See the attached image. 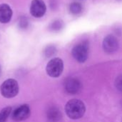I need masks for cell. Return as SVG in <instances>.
<instances>
[{
    "mask_svg": "<svg viewBox=\"0 0 122 122\" xmlns=\"http://www.w3.org/2000/svg\"><path fill=\"white\" fill-rule=\"evenodd\" d=\"M56 48L53 46H47L44 51V54L46 55V56L47 57H50L51 56H53L54 54H55L56 53Z\"/></svg>",
    "mask_w": 122,
    "mask_h": 122,
    "instance_id": "obj_14",
    "label": "cell"
},
{
    "mask_svg": "<svg viewBox=\"0 0 122 122\" xmlns=\"http://www.w3.org/2000/svg\"><path fill=\"white\" fill-rule=\"evenodd\" d=\"M63 26H64V24L62 21L56 20L51 23V24L50 25V29L51 31H59L62 29Z\"/></svg>",
    "mask_w": 122,
    "mask_h": 122,
    "instance_id": "obj_13",
    "label": "cell"
},
{
    "mask_svg": "<svg viewBox=\"0 0 122 122\" xmlns=\"http://www.w3.org/2000/svg\"><path fill=\"white\" fill-rule=\"evenodd\" d=\"M62 117V114L60 110L56 107H52L49 109L47 111V118L51 122H59Z\"/></svg>",
    "mask_w": 122,
    "mask_h": 122,
    "instance_id": "obj_10",
    "label": "cell"
},
{
    "mask_svg": "<svg viewBox=\"0 0 122 122\" xmlns=\"http://www.w3.org/2000/svg\"><path fill=\"white\" fill-rule=\"evenodd\" d=\"M46 6L43 0H32L30 6L31 14L36 17L40 18L46 13Z\"/></svg>",
    "mask_w": 122,
    "mask_h": 122,
    "instance_id": "obj_6",
    "label": "cell"
},
{
    "mask_svg": "<svg viewBox=\"0 0 122 122\" xmlns=\"http://www.w3.org/2000/svg\"><path fill=\"white\" fill-rule=\"evenodd\" d=\"M64 69L63 61L59 58H54L51 59L46 67V71L47 74L53 78L59 77Z\"/></svg>",
    "mask_w": 122,
    "mask_h": 122,
    "instance_id": "obj_3",
    "label": "cell"
},
{
    "mask_svg": "<svg viewBox=\"0 0 122 122\" xmlns=\"http://www.w3.org/2000/svg\"><path fill=\"white\" fill-rule=\"evenodd\" d=\"M31 114L30 108L27 104H23L16 108L12 113L11 118L14 122H19L27 119Z\"/></svg>",
    "mask_w": 122,
    "mask_h": 122,
    "instance_id": "obj_5",
    "label": "cell"
},
{
    "mask_svg": "<svg viewBox=\"0 0 122 122\" xmlns=\"http://www.w3.org/2000/svg\"><path fill=\"white\" fill-rule=\"evenodd\" d=\"M11 113V108L6 107L0 112V122H5Z\"/></svg>",
    "mask_w": 122,
    "mask_h": 122,
    "instance_id": "obj_11",
    "label": "cell"
},
{
    "mask_svg": "<svg viewBox=\"0 0 122 122\" xmlns=\"http://www.w3.org/2000/svg\"><path fill=\"white\" fill-rule=\"evenodd\" d=\"M88 45L86 43H81L76 45L72 49L73 57L79 62L83 63L88 58Z\"/></svg>",
    "mask_w": 122,
    "mask_h": 122,
    "instance_id": "obj_4",
    "label": "cell"
},
{
    "mask_svg": "<svg viewBox=\"0 0 122 122\" xmlns=\"http://www.w3.org/2000/svg\"><path fill=\"white\" fill-rule=\"evenodd\" d=\"M20 24H21V27L24 28V27H26V26H27L28 21H27V20H26L25 18H23V19H21V20L20 21Z\"/></svg>",
    "mask_w": 122,
    "mask_h": 122,
    "instance_id": "obj_16",
    "label": "cell"
},
{
    "mask_svg": "<svg viewBox=\"0 0 122 122\" xmlns=\"http://www.w3.org/2000/svg\"><path fill=\"white\" fill-rule=\"evenodd\" d=\"M64 89L66 92L71 94H78L81 89L80 81L74 77L67 78L64 81Z\"/></svg>",
    "mask_w": 122,
    "mask_h": 122,
    "instance_id": "obj_8",
    "label": "cell"
},
{
    "mask_svg": "<svg viewBox=\"0 0 122 122\" xmlns=\"http://www.w3.org/2000/svg\"><path fill=\"white\" fill-rule=\"evenodd\" d=\"M69 9H70L71 13H72L73 14H78L81 12L82 6L78 2H73L70 4Z\"/></svg>",
    "mask_w": 122,
    "mask_h": 122,
    "instance_id": "obj_12",
    "label": "cell"
},
{
    "mask_svg": "<svg viewBox=\"0 0 122 122\" xmlns=\"http://www.w3.org/2000/svg\"><path fill=\"white\" fill-rule=\"evenodd\" d=\"M119 46L117 39L113 35H108L103 41V49L107 54H113L116 52Z\"/></svg>",
    "mask_w": 122,
    "mask_h": 122,
    "instance_id": "obj_7",
    "label": "cell"
},
{
    "mask_svg": "<svg viewBox=\"0 0 122 122\" xmlns=\"http://www.w3.org/2000/svg\"><path fill=\"white\" fill-rule=\"evenodd\" d=\"M86 111V107L83 102L79 99H71L69 101L65 107L66 115L72 119L81 118Z\"/></svg>",
    "mask_w": 122,
    "mask_h": 122,
    "instance_id": "obj_1",
    "label": "cell"
},
{
    "mask_svg": "<svg viewBox=\"0 0 122 122\" xmlns=\"http://www.w3.org/2000/svg\"><path fill=\"white\" fill-rule=\"evenodd\" d=\"M18 82L13 79H9L4 81L0 87L1 95L7 99H11L16 97L19 93Z\"/></svg>",
    "mask_w": 122,
    "mask_h": 122,
    "instance_id": "obj_2",
    "label": "cell"
},
{
    "mask_svg": "<svg viewBox=\"0 0 122 122\" xmlns=\"http://www.w3.org/2000/svg\"><path fill=\"white\" fill-rule=\"evenodd\" d=\"M1 66H0V74H1Z\"/></svg>",
    "mask_w": 122,
    "mask_h": 122,
    "instance_id": "obj_17",
    "label": "cell"
},
{
    "mask_svg": "<svg viewBox=\"0 0 122 122\" xmlns=\"http://www.w3.org/2000/svg\"><path fill=\"white\" fill-rule=\"evenodd\" d=\"M115 86L117 87V89L119 91L122 92V74L119 76L117 79H116V81H115Z\"/></svg>",
    "mask_w": 122,
    "mask_h": 122,
    "instance_id": "obj_15",
    "label": "cell"
},
{
    "mask_svg": "<svg viewBox=\"0 0 122 122\" xmlns=\"http://www.w3.org/2000/svg\"><path fill=\"white\" fill-rule=\"evenodd\" d=\"M12 16V10L6 4H0V22L2 24L8 23Z\"/></svg>",
    "mask_w": 122,
    "mask_h": 122,
    "instance_id": "obj_9",
    "label": "cell"
}]
</instances>
